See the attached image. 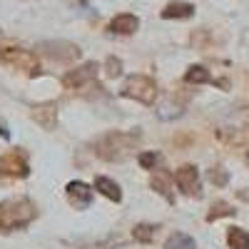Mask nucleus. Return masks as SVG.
Here are the masks:
<instances>
[{"mask_svg":"<svg viewBox=\"0 0 249 249\" xmlns=\"http://www.w3.org/2000/svg\"><path fill=\"white\" fill-rule=\"evenodd\" d=\"M140 164L144 170H155V164H157V155L155 152H144V155H140Z\"/></svg>","mask_w":249,"mask_h":249,"instance_id":"15","label":"nucleus"},{"mask_svg":"<svg viewBox=\"0 0 249 249\" xmlns=\"http://www.w3.org/2000/svg\"><path fill=\"white\" fill-rule=\"evenodd\" d=\"M65 192H68V199H70V204L75 207V210H85V207L92 202V190H90V184L80 182V179L68 182Z\"/></svg>","mask_w":249,"mask_h":249,"instance_id":"5","label":"nucleus"},{"mask_svg":"<svg viewBox=\"0 0 249 249\" xmlns=\"http://www.w3.org/2000/svg\"><path fill=\"white\" fill-rule=\"evenodd\" d=\"M30 115H33L35 122H40V127H45V130H53L55 122H57V107L53 102H48V105H35L30 110Z\"/></svg>","mask_w":249,"mask_h":249,"instance_id":"7","label":"nucleus"},{"mask_svg":"<svg viewBox=\"0 0 249 249\" xmlns=\"http://www.w3.org/2000/svg\"><path fill=\"white\" fill-rule=\"evenodd\" d=\"M107 75L110 77H120V60H107Z\"/></svg>","mask_w":249,"mask_h":249,"instance_id":"17","label":"nucleus"},{"mask_svg":"<svg viewBox=\"0 0 249 249\" xmlns=\"http://www.w3.org/2000/svg\"><path fill=\"white\" fill-rule=\"evenodd\" d=\"M95 190L102 195V197H107L112 202H120L122 199V190H120V184L110 177H97L95 179Z\"/></svg>","mask_w":249,"mask_h":249,"instance_id":"9","label":"nucleus"},{"mask_svg":"<svg viewBox=\"0 0 249 249\" xmlns=\"http://www.w3.org/2000/svg\"><path fill=\"white\" fill-rule=\"evenodd\" d=\"M155 232H157L155 224H137L135 230H132V237H135L137 242H142V244H147V242H152Z\"/></svg>","mask_w":249,"mask_h":249,"instance_id":"14","label":"nucleus"},{"mask_svg":"<svg viewBox=\"0 0 249 249\" xmlns=\"http://www.w3.org/2000/svg\"><path fill=\"white\" fill-rule=\"evenodd\" d=\"M135 142H137V137L122 135V132H110L97 142V155L102 160H122V157L130 155Z\"/></svg>","mask_w":249,"mask_h":249,"instance_id":"2","label":"nucleus"},{"mask_svg":"<svg viewBox=\"0 0 249 249\" xmlns=\"http://www.w3.org/2000/svg\"><path fill=\"white\" fill-rule=\"evenodd\" d=\"M120 95L122 97H132V100L142 102V105H152L155 97H157V85H155V80L144 77V75H132L122 85Z\"/></svg>","mask_w":249,"mask_h":249,"instance_id":"3","label":"nucleus"},{"mask_svg":"<svg viewBox=\"0 0 249 249\" xmlns=\"http://www.w3.org/2000/svg\"><path fill=\"white\" fill-rule=\"evenodd\" d=\"M175 182L179 187V192L192 195V197H202V184H199V172L192 164H184L175 172Z\"/></svg>","mask_w":249,"mask_h":249,"instance_id":"4","label":"nucleus"},{"mask_svg":"<svg viewBox=\"0 0 249 249\" xmlns=\"http://www.w3.org/2000/svg\"><path fill=\"white\" fill-rule=\"evenodd\" d=\"M210 70L202 68V65H192L190 70L184 72V82H190V85H202V82H210Z\"/></svg>","mask_w":249,"mask_h":249,"instance_id":"13","label":"nucleus"},{"mask_svg":"<svg viewBox=\"0 0 249 249\" xmlns=\"http://www.w3.org/2000/svg\"><path fill=\"white\" fill-rule=\"evenodd\" d=\"M222 214H234V210H232V207H227V204H217V212H210V214H207V219H210V222H214L217 217H222Z\"/></svg>","mask_w":249,"mask_h":249,"instance_id":"16","label":"nucleus"},{"mask_svg":"<svg viewBox=\"0 0 249 249\" xmlns=\"http://www.w3.org/2000/svg\"><path fill=\"white\" fill-rule=\"evenodd\" d=\"M97 70H100L97 62H88V65H82V68H77V70H70L62 82H65L68 88H82L88 80H92V77L97 75Z\"/></svg>","mask_w":249,"mask_h":249,"instance_id":"6","label":"nucleus"},{"mask_svg":"<svg viewBox=\"0 0 249 249\" xmlns=\"http://www.w3.org/2000/svg\"><path fill=\"white\" fill-rule=\"evenodd\" d=\"M192 15H195V8L190 3H170L162 10L164 20H170V18H192Z\"/></svg>","mask_w":249,"mask_h":249,"instance_id":"11","label":"nucleus"},{"mask_svg":"<svg viewBox=\"0 0 249 249\" xmlns=\"http://www.w3.org/2000/svg\"><path fill=\"white\" fill-rule=\"evenodd\" d=\"M35 217V204L28 199H13L0 204V230H20Z\"/></svg>","mask_w":249,"mask_h":249,"instance_id":"1","label":"nucleus"},{"mask_svg":"<svg viewBox=\"0 0 249 249\" xmlns=\"http://www.w3.org/2000/svg\"><path fill=\"white\" fill-rule=\"evenodd\" d=\"M137 28H140V20H137L135 15H130V13L117 15V18L112 20V23L107 25V30H110V33H115V35H132Z\"/></svg>","mask_w":249,"mask_h":249,"instance_id":"8","label":"nucleus"},{"mask_svg":"<svg viewBox=\"0 0 249 249\" xmlns=\"http://www.w3.org/2000/svg\"><path fill=\"white\" fill-rule=\"evenodd\" d=\"M227 244H230V249H249V232H244L242 227H230Z\"/></svg>","mask_w":249,"mask_h":249,"instance_id":"10","label":"nucleus"},{"mask_svg":"<svg viewBox=\"0 0 249 249\" xmlns=\"http://www.w3.org/2000/svg\"><path fill=\"white\" fill-rule=\"evenodd\" d=\"M195 239L190 234H182V232H175L170 234V239L164 242V249H195Z\"/></svg>","mask_w":249,"mask_h":249,"instance_id":"12","label":"nucleus"}]
</instances>
